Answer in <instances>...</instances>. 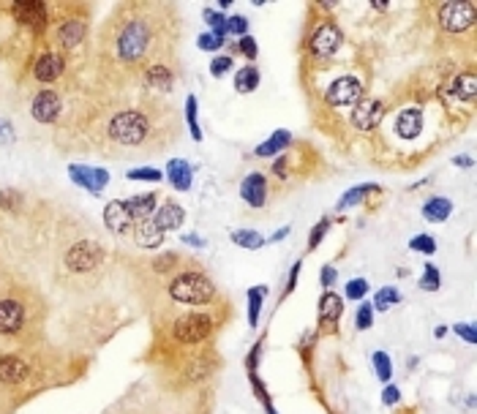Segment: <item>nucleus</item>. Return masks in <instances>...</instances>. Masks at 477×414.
Segmentation results:
<instances>
[{"label": "nucleus", "mask_w": 477, "mask_h": 414, "mask_svg": "<svg viewBox=\"0 0 477 414\" xmlns=\"http://www.w3.org/2000/svg\"><path fill=\"white\" fill-rule=\"evenodd\" d=\"M99 259H101V251H99L96 243H77L74 249L66 253V265H68V270H74V272L93 270L99 265Z\"/></svg>", "instance_id": "nucleus-7"}, {"label": "nucleus", "mask_w": 477, "mask_h": 414, "mask_svg": "<svg viewBox=\"0 0 477 414\" xmlns=\"http://www.w3.org/2000/svg\"><path fill=\"white\" fill-rule=\"evenodd\" d=\"M183 218H186L183 207L175 205V202H169V205H164L161 210H159V213H156V218H153V221H156V224H159V227L166 232V229H178V227H180V224H183Z\"/></svg>", "instance_id": "nucleus-22"}, {"label": "nucleus", "mask_w": 477, "mask_h": 414, "mask_svg": "<svg viewBox=\"0 0 477 414\" xmlns=\"http://www.w3.org/2000/svg\"><path fill=\"white\" fill-rule=\"evenodd\" d=\"M368 291V284H366V278H352L349 284H347V297L349 300H360L363 294Z\"/></svg>", "instance_id": "nucleus-42"}, {"label": "nucleus", "mask_w": 477, "mask_h": 414, "mask_svg": "<svg viewBox=\"0 0 477 414\" xmlns=\"http://www.w3.org/2000/svg\"><path fill=\"white\" fill-rule=\"evenodd\" d=\"M186 120H188V128H191V137L199 142V139H202V131H199V123H197V99H194V96L186 99Z\"/></svg>", "instance_id": "nucleus-34"}, {"label": "nucleus", "mask_w": 477, "mask_h": 414, "mask_svg": "<svg viewBox=\"0 0 477 414\" xmlns=\"http://www.w3.org/2000/svg\"><path fill=\"white\" fill-rule=\"evenodd\" d=\"M131 213H128V207L125 202H109L104 207V224L109 232H115V234H123L125 229L131 227Z\"/></svg>", "instance_id": "nucleus-14"}, {"label": "nucleus", "mask_w": 477, "mask_h": 414, "mask_svg": "<svg viewBox=\"0 0 477 414\" xmlns=\"http://www.w3.org/2000/svg\"><path fill=\"white\" fill-rule=\"evenodd\" d=\"M33 118L39 123H55L58 115H61V99L52 93V90H42L36 99H33V106H30Z\"/></svg>", "instance_id": "nucleus-9"}, {"label": "nucleus", "mask_w": 477, "mask_h": 414, "mask_svg": "<svg viewBox=\"0 0 477 414\" xmlns=\"http://www.w3.org/2000/svg\"><path fill=\"white\" fill-rule=\"evenodd\" d=\"M166 177L178 191H188L191 188V166L186 161H180V158H172L166 164Z\"/></svg>", "instance_id": "nucleus-21"}, {"label": "nucleus", "mask_w": 477, "mask_h": 414, "mask_svg": "<svg viewBox=\"0 0 477 414\" xmlns=\"http://www.w3.org/2000/svg\"><path fill=\"white\" fill-rule=\"evenodd\" d=\"M0 139H3V142H11V139H14V137H11V125L6 123V120L0 123Z\"/></svg>", "instance_id": "nucleus-54"}, {"label": "nucleus", "mask_w": 477, "mask_h": 414, "mask_svg": "<svg viewBox=\"0 0 477 414\" xmlns=\"http://www.w3.org/2000/svg\"><path fill=\"white\" fill-rule=\"evenodd\" d=\"M439 284H442V275H439V270H436L434 265H426V272H423V278H420V289L436 291V289H439Z\"/></svg>", "instance_id": "nucleus-36"}, {"label": "nucleus", "mask_w": 477, "mask_h": 414, "mask_svg": "<svg viewBox=\"0 0 477 414\" xmlns=\"http://www.w3.org/2000/svg\"><path fill=\"white\" fill-rule=\"evenodd\" d=\"M439 22L445 30L461 33L475 22V6L472 3H445L439 11Z\"/></svg>", "instance_id": "nucleus-5"}, {"label": "nucleus", "mask_w": 477, "mask_h": 414, "mask_svg": "<svg viewBox=\"0 0 477 414\" xmlns=\"http://www.w3.org/2000/svg\"><path fill=\"white\" fill-rule=\"evenodd\" d=\"M319 278H322V287L328 289V287H333V284H335V270H333V268H322Z\"/></svg>", "instance_id": "nucleus-50"}, {"label": "nucleus", "mask_w": 477, "mask_h": 414, "mask_svg": "<svg viewBox=\"0 0 477 414\" xmlns=\"http://www.w3.org/2000/svg\"><path fill=\"white\" fill-rule=\"evenodd\" d=\"M27 376V363L20 357H0V382L17 384Z\"/></svg>", "instance_id": "nucleus-19"}, {"label": "nucleus", "mask_w": 477, "mask_h": 414, "mask_svg": "<svg viewBox=\"0 0 477 414\" xmlns=\"http://www.w3.org/2000/svg\"><path fill=\"white\" fill-rule=\"evenodd\" d=\"M325 99L328 104L333 106H352L363 99V84L352 80V77H341V80H335V82L328 87V93H325Z\"/></svg>", "instance_id": "nucleus-6"}, {"label": "nucleus", "mask_w": 477, "mask_h": 414, "mask_svg": "<svg viewBox=\"0 0 477 414\" xmlns=\"http://www.w3.org/2000/svg\"><path fill=\"white\" fill-rule=\"evenodd\" d=\"M290 139H292L290 131H284V128H281V131H275V134L270 137V139H268V142H265V145L256 147L254 153H256L259 158H268V156H275V153H281L284 147L290 145Z\"/></svg>", "instance_id": "nucleus-24"}, {"label": "nucleus", "mask_w": 477, "mask_h": 414, "mask_svg": "<svg viewBox=\"0 0 477 414\" xmlns=\"http://www.w3.org/2000/svg\"><path fill=\"white\" fill-rule=\"evenodd\" d=\"M199 46L208 49V52H216V49L224 46V39H218V36H213V33H205V36H199Z\"/></svg>", "instance_id": "nucleus-45"}, {"label": "nucleus", "mask_w": 477, "mask_h": 414, "mask_svg": "<svg viewBox=\"0 0 477 414\" xmlns=\"http://www.w3.org/2000/svg\"><path fill=\"white\" fill-rule=\"evenodd\" d=\"M237 49H240L246 58H256V42H254L251 36H243V39L237 42Z\"/></svg>", "instance_id": "nucleus-47"}, {"label": "nucleus", "mask_w": 477, "mask_h": 414, "mask_svg": "<svg viewBox=\"0 0 477 414\" xmlns=\"http://www.w3.org/2000/svg\"><path fill=\"white\" fill-rule=\"evenodd\" d=\"M453 93H456L458 99H466V101H472L477 93V77L469 71V74H458L456 82H453Z\"/></svg>", "instance_id": "nucleus-28"}, {"label": "nucleus", "mask_w": 477, "mask_h": 414, "mask_svg": "<svg viewBox=\"0 0 477 414\" xmlns=\"http://www.w3.org/2000/svg\"><path fill=\"white\" fill-rule=\"evenodd\" d=\"M297 272H300V262L297 265H292V272H290V281H287V294L295 289V284H297Z\"/></svg>", "instance_id": "nucleus-52"}, {"label": "nucleus", "mask_w": 477, "mask_h": 414, "mask_svg": "<svg viewBox=\"0 0 477 414\" xmlns=\"http://www.w3.org/2000/svg\"><path fill=\"white\" fill-rule=\"evenodd\" d=\"M256 84H259V68H256V65H243V68L235 74V87H237L240 93L256 90Z\"/></svg>", "instance_id": "nucleus-27"}, {"label": "nucleus", "mask_w": 477, "mask_h": 414, "mask_svg": "<svg viewBox=\"0 0 477 414\" xmlns=\"http://www.w3.org/2000/svg\"><path fill=\"white\" fill-rule=\"evenodd\" d=\"M354 325H357V330H371V325H373V306L371 303H363V306L357 308Z\"/></svg>", "instance_id": "nucleus-38"}, {"label": "nucleus", "mask_w": 477, "mask_h": 414, "mask_svg": "<svg viewBox=\"0 0 477 414\" xmlns=\"http://www.w3.org/2000/svg\"><path fill=\"white\" fill-rule=\"evenodd\" d=\"M22 202V196L17 194V191H0V205L8 207V210H14V207Z\"/></svg>", "instance_id": "nucleus-46"}, {"label": "nucleus", "mask_w": 477, "mask_h": 414, "mask_svg": "<svg viewBox=\"0 0 477 414\" xmlns=\"http://www.w3.org/2000/svg\"><path fill=\"white\" fill-rule=\"evenodd\" d=\"M398 398H401V393H398V387H385V393H382V401L390 406V403H398Z\"/></svg>", "instance_id": "nucleus-49"}, {"label": "nucleus", "mask_w": 477, "mask_h": 414, "mask_svg": "<svg viewBox=\"0 0 477 414\" xmlns=\"http://www.w3.org/2000/svg\"><path fill=\"white\" fill-rule=\"evenodd\" d=\"M453 213V205H450V199H445V196H436V199H428L426 207H423V215L428 218V221H447V215Z\"/></svg>", "instance_id": "nucleus-23"}, {"label": "nucleus", "mask_w": 477, "mask_h": 414, "mask_svg": "<svg viewBox=\"0 0 477 414\" xmlns=\"http://www.w3.org/2000/svg\"><path fill=\"white\" fill-rule=\"evenodd\" d=\"M229 68H232V58H227V55H221V58H216V61L210 63V71H213V77H224Z\"/></svg>", "instance_id": "nucleus-44"}, {"label": "nucleus", "mask_w": 477, "mask_h": 414, "mask_svg": "<svg viewBox=\"0 0 477 414\" xmlns=\"http://www.w3.org/2000/svg\"><path fill=\"white\" fill-rule=\"evenodd\" d=\"M453 164H456V166H472V158H456Z\"/></svg>", "instance_id": "nucleus-56"}, {"label": "nucleus", "mask_w": 477, "mask_h": 414, "mask_svg": "<svg viewBox=\"0 0 477 414\" xmlns=\"http://www.w3.org/2000/svg\"><path fill=\"white\" fill-rule=\"evenodd\" d=\"M128 177L131 180H153V183H159L164 175L159 172V169H150V166H142V169H131L128 172Z\"/></svg>", "instance_id": "nucleus-40"}, {"label": "nucleus", "mask_w": 477, "mask_h": 414, "mask_svg": "<svg viewBox=\"0 0 477 414\" xmlns=\"http://www.w3.org/2000/svg\"><path fill=\"white\" fill-rule=\"evenodd\" d=\"M205 22L213 27V36L224 39V33H227V17H224V14H218V11L208 8V11H205Z\"/></svg>", "instance_id": "nucleus-35"}, {"label": "nucleus", "mask_w": 477, "mask_h": 414, "mask_svg": "<svg viewBox=\"0 0 477 414\" xmlns=\"http://www.w3.org/2000/svg\"><path fill=\"white\" fill-rule=\"evenodd\" d=\"M232 240L240 246V249H262L265 246V237L259 234V232H254V229H237V232H232Z\"/></svg>", "instance_id": "nucleus-29"}, {"label": "nucleus", "mask_w": 477, "mask_h": 414, "mask_svg": "<svg viewBox=\"0 0 477 414\" xmlns=\"http://www.w3.org/2000/svg\"><path fill=\"white\" fill-rule=\"evenodd\" d=\"M287 234H290V229L284 227V229H278V232H275V234H273V237H270V240H273V243H275V240H284V237H287Z\"/></svg>", "instance_id": "nucleus-55"}, {"label": "nucleus", "mask_w": 477, "mask_h": 414, "mask_svg": "<svg viewBox=\"0 0 477 414\" xmlns=\"http://www.w3.org/2000/svg\"><path fill=\"white\" fill-rule=\"evenodd\" d=\"M147 134V120L140 112H120L109 123V137L120 145H140Z\"/></svg>", "instance_id": "nucleus-2"}, {"label": "nucleus", "mask_w": 477, "mask_h": 414, "mask_svg": "<svg viewBox=\"0 0 477 414\" xmlns=\"http://www.w3.org/2000/svg\"><path fill=\"white\" fill-rule=\"evenodd\" d=\"M147 82L153 84V87H159V90H169V87H172V74H169V68H164V65H153V68L147 71Z\"/></svg>", "instance_id": "nucleus-32"}, {"label": "nucleus", "mask_w": 477, "mask_h": 414, "mask_svg": "<svg viewBox=\"0 0 477 414\" xmlns=\"http://www.w3.org/2000/svg\"><path fill=\"white\" fill-rule=\"evenodd\" d=\"M409 249L420 251V253H434V251H436V240L431 237V234H417V237H412Z\"/></svg>", "instance_id": "nucleus-39"}, {"label": "nucleus", "mask_w": 477, "mask_h": 414, "mask_svg": "<svg viewBox=\"0 0 477 414\" xmlns=\"http://www.w3.org/2000/svg\"><path fill=\"white\" fill-rule=\"evenodd\" d=\"M183 243H188V246H197V249H202V246H205V240H202L199 234H186V237H183Z\"/></svg>", "instance_id": "nucleus-53"}, {"label": "nucleus", "mask_w": 477, "mask_h": 414, "mask_svg": "<svg viewBox=\"0 0 477 414\" xmlns=\"http://www.w3.org/2000/svg\"><path fill=\"white\" fill-rule=\"evenodd\" d=\"M373 368H376V376L382 379V382H388L390 379V373H393V365H390V360H388V354L385 352H373Z\"/></svg>", "instance_id": "nucleus-37"}, {"label": "nucleus", "mask_w": 477, "mask_h": 414, "mask_svg": "<svg viewBox=\"0 0 477 414\" xmlns=\"http://www.w3.org/2000/svg\"><path fill=\"white\" fill-rule=\"evenodd\" d=\"M259 352H262V341H259V344L251 349V357H249V371L251 373L256 371V357H259Z\"/></svg>", "instance_id": "nucleus-51"}, {"label": "nucleus", "mask_w": 477, "mask_h": 414, "mask_svg": "<svg viewBox=\"0 0 477 414\" xmlns=\"http://www.w3.org/2000/svg\"><path fill=\"white\" fill-rule=\"evenodd\" d=\"M319 316H322V322H330V325L341 316V297L333 294L330 289L325 291L322 300H319Z\"/></svg>", "instance_id": "nucleus-25"}, {"label": "nucleus", "mask_w": 477, "mask_h": 414, "mask_svg": "<svg viewBox=\"0 0 477 414\" xmlns=\"http://www.w3.org/2000/svg\"><path fill=\"white\" fill-rule=\"evenodd\" d=\"M134 240H137V246H142V249H159V246L164 243V229L159 227L153 218L137 221V227H134Z\"/></svg>", "instance_id": "nucleus-13"}, {"label": "nucleus", "mask_w": 477, "mask_h": 414, "mask_svg": "<svg viewBox=\"0 0 477 414\" xmlns=\"http://www.w3.org/2000/svg\"><path fill=\"white\" fill-rule=\"evenodd\" d=\"M246 30H249V20H246V17H240V14H237V17H229L227 20V33L243 36Z\"/></svg>", "instance_id": "nucleus-43"}, {"label": "nucleus", "mask_w": 477, "mask_h": 414, "mask_svg": "<svg viewBox=\"0 0 477 414\" xmlns=\"http://www.w3.org/2000/svg\"><path fill=\"white\" fill-rule=\"evenodd\" d=\"M14 17H17L22 25L44 27V25H47V8H44V3H17V6H14Z\"/></svg>", "instance_id": "nucleus-18"}, {"label": "nucleus", "mask_w": 477, "mask_h": 414, "mask_svg": "<svg viewBox=\"0 0 477 414\" xmlns=\"http://www.w3.org/2000/svg\"><path fill=\"white\" fill-rule=\"evenodd\" d=\"M63 68H66L63 55H58V52H44L42 58L36 61V77H39L42 82H55L63 74Z\"/></svg>", "instance_id": "nucleus-15"}, {"label": "nucleus", "mask_w": 477, "mask_h": 414, "mask_svg": "<svg viewBox=\"0 0 477 414\" xmlns=\"http://www.w3.org/2000/svg\"><path fill=\"white\" fill-rule=\"evenodd\" d=\"M71 177H74V183L77 186L87 188L90 194H99L101 188L109 183V175H106V169H99V166H82V164H74L71 169Z\"/></svg>", "instance_id": "nucleus-8"}, {"label": "nucleus", "mask_w": 477, "mask_h": 414, "mask_svg": "<svg viewBox=\"0 0 477 414\" xmlns=\"http://www.w3.org/2000/svg\"><path fill=\"white\" fill-rule=\"evenodd\" d=\"M456 332L466 341V344H477V332L475 325H456Z\"/></svg>", "instance_id": "nucleus-48"}, {"label": "nucleus", "mask_w": 477, "mask_h": 414, "mask_svg": "<svg viewBox=\"0 0 477 414\" xmlns=\"http://www.w3.org/2000/svg\"><path fill=\"white\" fill-rule=\"evenodd\" d=\"M328 229H330V218H322V221H319V224L311 229V240H309V249L314 251L316 246H319V243H322V237L328 234Z\"/></svg>", "instance_id": "nucleus-41"}, {"label": "nucleus", "mask_w": 477, "mask_h": 414, "mask_svg": "<svg viewBox=\"0 0 477 414\" xmlns=\"http://www.w3.org/2000/svg\"><path fill=\"white\" fill-rule=\"evenodd\" d=\"M398 300H401L398 289H395V287H385V289L376 291V297H373V308H376V310H388V308H393Z\"/></svg>", "instance_id": "nucleus-31"}, {"label": "nucleus", "mask_w": 477, "mask_h": 414, "mask_svg": "<svg viewBox=\"0 0 477 414\" xmlns=\"http://www.w3.org/2000/svg\"><path fill=\"white\" fill-rule=\"evenodd\" d=\"M147 39H150V33H147V27L142 22L125 25L123 30H120V36H118V52H120V58H123V61H137V58L145 52Z\"/></svg>", "instance_id": "nucleus-3"}, {"label": "nucleus", "mask_w": 477, "mask_h": 414, "mask_svg": "<svg viewBox=\"0 0 477 414\" xmlns=\"http://www.w3.org/2000/svg\"><path fill=\"white\" fill-rule=\"evenodd\" d=\"M82 36H85V25L80 20L63 22L61 33H58V39H61L63 46H77V44L82 42Z\"/></svg>", "instance_id": "nucleus-26"}, {"label": "nucleus", "mask_w": 477, "mask_h": 414, "mask_svg": "<svg viewBox=\"0 0 477 414\" xmlns=\"http://www.w3.org/2000/svg\"><path fill=\"white\" fill-rule=\"evenodd\" d=\"M371 191H376V186H357L352 188V191H347L344 196H341V202H338V210H344V207H349V205H357L363 196H368Z\"/></svg>", "instance_id": "nucleus-33"}, {"label": "nucleus", "mask_w": 477, "mask_h": 414, "mask_svg": "<svg viewBox=\"0 0 477 414\" xmlns=\"http://www.w3.org/2000/svg\"><path fill=\"white\" fill-rule=\"evenodd\" d=\"M341 46V30L335 25H322L311 39V52L319 58H330L333 52Z\"/></svg>", "instance_id": "nucleus-10"}, {"label": "nucleus", "mask_w": 477, "mask_h": 414, "mask_svg": "<svg viewBox=\"0 0 477 414\" xmlns=\"http://www.w3.org/2000/svg\"><path fill=\"white\" fill-rule=\"evenodd\" d=\"M240 194H243V199H246L251 207L265 205V196H268V180H265V175H262V172H251L249 177L243 180V186H240Z\"/></svg>", "instance_id": "nucleus-12"}, {"label": "nucleus", "mask_w": 477, "mask_h": 414, "mask_svg": "<svg viewBox=\"0 0 477 414\" xmlns=\"http://www.w3.org/2000/svg\"><path fill=\"white\" fill-rule=\"evenodd\" d=\"M25 322V308L17 300H3L0 303V332H17Z\"/></svg>", "instance_id": "nucleus-16"}, {"label": "nucleus", "mask_w": 477, "mask_h": 414, "mask_svg": "<svg viewBox=\"0 0 477 414\" xmlns=\"http://www.w3.org/2000/svg\"><path fill=\"white\" fill-rule=\"evenodd\" d=\"M395 131L404 139H415L417 134L423 131V112L420 109H404L398 115V120H395Z\"/></svg>", "instance_id": "nucleus-17"}, {"label": "nucleus", "mask_w": 477, "mask_h": 414, "mask_svg": "<svg viewBox=\"0 0 477 414\" xmlns=\"http://www.w3.org/2000/svg\"><path fill=\"white\" fill-rule=\"evenodd\" d=\"M156 194H140V196H131L125 207L131 213L134 221H145V218H153V210H156Z\"/></svg>", "instance_id": "nucleus-20"}, {"label": "nucleus", "mask_w": 477, "mask_h": 414, "mask_svg": "<svg viewBox=\"0 0 477 414\" xmlns=\"http://www.w3.org/2000/svg\"><path fill=\"white\" fill-rule=\"evenodd\" d=\"M379 120H382V104L376 101V99H366V101L354 104L352 123L357 125L360 131H371Z\"/></svg>", "instance_id": "nucleus-11"}, {"label": "nucleus", "mask_w": 477, "mask_h": 414, "mask_svg": "<svg viewBox=\"0 0 477 414\" xmlns=\"http://www.w3.org/2000/svg\"><path fill=\"white\" fill-rule=\"evenodd\" d=\"M262 300H265V287H262V289H259V287L249 289V325L251 327H256V322H259Z\"/></svg>", "instance_id": "nucleus-30"}, {"label": "nucleus", "mask_w": 477, "mask_h": 414, "mask_svg": "<svg viewBox=\"0 0 477 414\" xmlns=\"http://www.w3.org/2000/svg\"><path fill=\"white\" fill-rule=\"evenodd\" d=\"M210 330H213V319L208 313H186L175 322V338L183 344H197L208 338Z\"/></svg>", "instance_id": "nucleus-4"}, {"label": "nucleus", "mask_w": 477, "mask_h": 414, "mask_svg": "<svg viewBox=\"0 0 477 414\" xmlns=\"http://www.w3.org/2000/svg\"><path fill=\"white\" fill-rule=\"evenodd\" d=\"M169 294H172L178 303L202 306V303H210V300H213L216 287H213V281L205 278L202 272H183V275H178V278L169 284Z\"/></svg>", "instance_id": "nucleus-1"}]
</instances>
